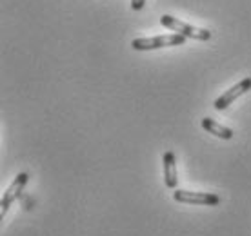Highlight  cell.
Returning <instances> with one entry per match:
<instances>
[{
	"label": "cell",
	"instance_id": "8992f818",
	"mask_svg": "<svg viewBox=\"0 0 251 236\" xmlns=\"http://www.w3.org/2000/svg\"><path fill=\"white\" fill-rule=\"evenodd\" d=\"M164 182H166V187L170 189H176V184H178V176H176V158L173 151H166L164 153Z\"/></svg>",
	"mask_w": 251,
	"mask_h": 236
},
{
	"label": "cell",
	"instance_id": "3957f363",
	"mask_svg": "<svg viewBox=\"0 0 251 236\" xmlns=\"http://www.w3.org/2000/svg\"><path fill=\"white\" fill-rule=\"evenodd\" d=\"M175 202L191 205H219L220 196L213 193H202V191H186V189H176L173 193Z\"/></svg>",
	"mask_w": 251,
	"mask_h": 236
},
{
	"label": "cell",
	"instance_id": "6da1fadb",
	"mask_svg": "<svg viewBox=\"0 0 251 236\" xmlns=\"http://www.w3.org/2000/svg\"><path fill=\"white\" fill-rule=\"evenodd\" d=\"M160 24L168 29H173L175 33H180L186 38H193V40H201V42H206L211 38V31L209 29H202V27H195V25H189L182 20H178L176 17H171V15H164L160 17Z\"/></svg>",
	"mask_w": 251,
	"mask_h": 236
},
{
	"label": "cell",
	"instance_id": "52a82bcc",
	"mask_svg": "<svg viewBox=\"0 0 251 236\" xmlns=\"http://www.w3.org/2000/svg\"><path fill=\"white\" fill-rule=\"evenodd\" d=\"M202 127L207 131V133H211V135H215V137L222 138V140H231L233 137H235V133H233L229 127H224V125L217 124L215 120H211V118H202Z\"/></svg>",
	"mask_w": 251,
	"mask_h": 236
},
{
	"label": "cell",
	"instance_id": "ba28073f",
	"mask_svg": "<svg viewBox=\"0 0 251 236\" xmlns=\"http://www.w3.org/2000/svg\"><path fill=\"white\" fill-rule=\"evenodd\" d=\"M146 0H131V9L133 11H140L144 7Z\"/></svg>",
	"mask_w": 251,
	"mask_h": 236
},
{
	"label": "cell",
	"instance_id": "277c9868",
	"mask_svg": "<svg viewBox=\"0 0 251 236\" xmlns=\"http://www.w3.org/2000/svg\"><path fill=\"white\" fill-rule=\"evenodd\" d=\"M250 89H251V78L250 76H248V78H242L239 84H235V86L229 87L224 94H220L219 98L213 102V107L217 109V111H222V109H226V107L231 106L233 102L239 98V96H242V94L248 93Z\"/></svg>",
	"mask_w": 251,
	"mask_h": 236
},
{
	"label": "cell",
	"instance_id": "7a4b0ae2",
	"mask_svg": "<svg viewBox=\"0 0 251 236\" xmlns=\"http://www.w3.org/2000/svg\"><path fill=\"white\" fill-rule=\"evenodd\" d=\"M186 42V37L180 33H173V35H160V37L151 38H135L131 42V47L135 51H151L160 49V47H170V46H182Z\"/></svg>",
	"mask_w": 251,
	"mask_h": 236
},
{
	"label": "cell",
	"instance_id": "5b68a950",
	"mask_svg": "<svg viewBox=\"0 0 251 236\" xmlns=\"http://www.w3.org/2000/svg\"><path fill=\"white\" fill-rule=\"evenodd\" d=\"M27 180H29V174H27V173H20V174H17V178L13 180L11 186L7 187V191L4 193V196H2V211H0L2 218L6 216L7 209L11 207V204L15 202V200L19 198L20 193L24 191V187H25V184H27Z\"/></svg>",
	"mask_w": 251,
	"mask_h": 236
}]
</instances>
